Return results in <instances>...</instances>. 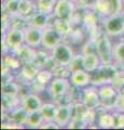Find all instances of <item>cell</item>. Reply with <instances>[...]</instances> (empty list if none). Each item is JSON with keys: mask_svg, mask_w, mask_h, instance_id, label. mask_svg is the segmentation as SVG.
<instances>
[{"mask_svg": "<svg viewBox=\"0 0 124 130\" xmlns=\"http://www.w3.org/2000/svg\"><path fill=\"white\" fill-rule=\"evenodd\" d=\"M90 38L95 40L96 52L102 61V64H113V44L103 28L97 30Z\"/></svg>", "mask_w": 124, "mask_h": 130, "instance_id": "1", "label": "cell"}, {"mask_svg": "<svg viewBox=\"0 0 124 130\" xmlns=\"http://www.w3.org/2000/svg\"><path fill=\"white\" fill-rule=\"evenodd\" d=\"M120 68L113 64H102L95 72L91 73L92 74V80L91 85L95 87H101L104 85L112 84L114 77L117 76Z\"/></svg>", "mask_w": 124, "mask_h": 130, "instance_id": "2", "label": "cell"}, {"mask_svg": "<svg viewBox=\"0 0 124 130\" xmlns=\"http://www.w3.org/2000/svg\"><path fill=\"white\" fill-rule=\"evenodd\" d=\"M99 96H101V106L105 111H115L119 100L120 91L111 84L98 87Z\"/></svg>", "mask_w": 124, "mask_h": 130, "instance_id": "3", "label": "cell"}, {"mask_svg": "<svg viewBox=\"0 0 124 130\" xmlns=\"http://www.w3.org/2000/svg\"><path fill=\"white\" fill-rule=\"evenodd\" d=\"M94 10L102 18L122 14L124 11V0H97Z\"/></svg>", "mask_w": 124, "mask_h": 130, "instance_id": "4", "label": "cell"}, {"mask_svg": "<svg viewBox=\"0 0 124 130\" xmlns=\"http://www.w3.org/2000/svg\"><path fill=\"white\" fill-rule=\"evenodd\" d=\"M71 88V83L69 78H58L54 77L53 80L47 85V93L53 99L55 103L63 99Z\"/></svg>", "mask_w": 124, "mask_h": 130, "instance_id": "5", "label": "cell"}, {"mask_svg": "<svg viewBox=\"0 0 124 130\" xmlns=\"http://www.w3.org/2000/svg\"><path fill=\"white\" fill-rule=\"evenodd\" d=\"M103 29L109 37H122L124 35V18L122 14L104 18Z\"/></svg>", "mask_w": 124, "mask_h": 130, "instance_id": "6", "label": "cell"}, {"mask_svg": "<svg viewBox=\"0 0 124 130\" xmlns=\"http://www.w3.org/2000/svg\"><path fill=\"white\" fill-rule=\"evenodd\" d=\"M50 52H51L52 58L55 60V62L59 63V64L69 65L75 56V52H73L72 47L65 41L57 44V46L52 49Z\"/></svg>", "mask_w": 124, "mask_h": 130, "instance_id": "7", "label": "cell"}, {"mask_svg": "<svg viewBox=\"0 0 124 130\" xmlns=\"http://www.w3.org/2000/svg\"><path fill=\"white\" fill-rule=\"evenodd\" d=\"M2 40L7 43L10 51L14 52L25 43V30L11 27L7 32L2 34Z\"/></svg>", "mask_w": 124, "mask_h": 130, "instance_id": "8", "label": "cell"}, {"mask_svg": "<svg viewBox=\"0 0 124 130\" xmlns=\"http://www.w3.org/2000/svg\"><path fill=\"white\" fill-rule=\"evenodd\" d=\"M64 39H65L64 35H62L57 29H55L53 26H49L43 29L41 48L51 51L52 49L55 48L57 44L63 42Z\"/></svg>", "mask_w": 124, "mask_h": 130, "instance_id": "9", "label": "cell"}, {"mask_svg": "<svg viewBox=\"0 0 124 130\" xmlns=\"http://www.w3.org/2000/svg\"><path fill=\"white\" fill-rule=\"evenodd\" d=\"M76 8H77V5L73 0H57L53 14L57 19L71 20Z\"/></svg>", "mask_w": 124, "mask_h": 130, "instance_id": "10", "label": "cell"}, {"mask_svg": "<svg viewBox=\"0 0 124 130\" xmlns=\"http://www.w3.org/2000/svg\"><path fill=\"white\" fill-rule=\"evenodd\" d=\"M82 103L89 109H96L101 106V96H99L98 87L90 85L83 88Z\"/></svg>", "mask_w": 124, "mask_h": 130, "instance_id": "11", "label": "cell"}, {"mask_svg": "<svg viewBox=\"0 0 124 130\" xmlns=\"http://www.w3.org/2000/svg\"><path fill=\"white\" fill-rule=\"evenodd\" d=\"M40 71V68L37 66L35 62L25 63L22 65L21 70H19V80H17L21 84H30L37 78V75ZM16 79V78H15Z\"/></svg>", "mask_w": 124, "mask_h": 130, "instance_id": "12", "label": "cell"}, {"mask_svg": "<svg viewBox=\"0 0 124 130\" xmlns=\"http://www.w3.org/2000/svg\"><path fill=\"white\" fill-rule=\"evenodd\" d=\"M72 118V104H57L54 121L61 128L67 127Z\"/></svg>", "mask_w": 124, "mask_h": 130, "instance_id": "13", "label": "cell"}, {"mask_svg": "<svg viewBox=\"0 0 124 130\" xmlns=\"http://www.w3.org/2000/svg\"><path fill=\"white\" fill-rule=\"evenodd\" d=\"M42 36L43 29L35 26H29L25 30V43L35 49H38L42 44Z\"/></svg>", "mask_w": 124, "mask_h": 130, "instance_id": "14", "label": "cell"}, {"mask_svg": "<svg viewBox=\"0 0 124 130\" xmlns=\"http://www.w3.org/2000/svg\"><path fill=\"white\" fill-rule=\"evenodd\" d=\"M54 19H55L54 14H46V13H43V12L37 11L29 19V24L30 26H35V27L41 28V29H44L46 27L52 26Z\"/></svg>", "mask_w": 124, "mask_h": 130, "instance_id": "15", "label": "cell"}, {"mask_svg": "<svg viewBox=\"0 0 124 130\" xmlns=\"http://www.w3.org/2000/svg\"><path fill=\"white\" fill-rule=\"evenodd\" d=\"M69 80L72 86L79 87V88H85L91 85L92 80V74L85 70H79L72 72V74L69 77Z\"/></svg>", "mask_w": 124, "mask_h": 130, "instance_id": "16", "label": "cell"}, {"mask_svg": "<svg viewBox=\"0 0 124 130\" xmlns=\"http://www.w3.org/2000/svg\"><path fill=\"white\" fill-rule=\"evenodd\" d=\"M3 114L7 115V120H10L12 123L17 124L19 126H26L27 119H28V116H29V113L26 111L23 105H19L18 107L14 108L13 111H11L9 113L3 112Z\"/></svg>", "mask_w": 124, "mask_h": 130, "instance_id": "17", "label": "cell"}, {"mask_svg": "<svg viewBox=\"0 0 124 130\" xmlns=\"http://www.w3.org/2000/svg\"><path fill=\"white\" fill-rule=\"evenodd\" d=\"M42 100L37 93L31 92L29 94H27L26 96H24L22 99V105L28 113H34L40 111V108L42 106Z\"/></svg>", "mask_w": 124, "mask_h": 130, "instance_id": "18", "label": "cell"}, {"mask_svg": "<svg viewBox=\"0 0 124 130\" xmlns=\"http://www.w3.org/2000/svg\"><path fill=\"white\" fill-rule=\"evenodd\" d=\"M36 51H37V49H35L33 47L28 46V44L24 43L22 47H19L17 50L14 51V53L18 56V59L21 60V62L23 64H25V63L34 62Z\"/></svg>", "mask_w": 124, "mask_h": 130, "instance_id": "19", "label": "cell"}, {"mask_svg": "<svg viewBox=\"0 0 124 130\" xmlns=\"http://www.w3.org/2000/svg\"><path fill=\"white\" fill-rule=\"evenodd\" d=\"M55 29H57L62 35H64V37H67L71 34V31L73 29V24L70 20H65V19H57L55 18L53 24H52Z\"/></svg>", "mask_w": 124, "mask_h": 130, "instance_id": "20", "label": "cell"}, {"mask_svg": "<svg viewBox=\"0 0 124 130\" xmlns=\"http://www.w3.org/2000/svg\"><path fill=\"white\" fill-rule=\"evenodd\" d=\"M38 11L37 5L35 0H21L19 3V12L18 14L29 20L36 12Z\"/></svg>", "mask_w": 124, "mask_h": 130, "instance_id": "21", "label": "cell"}, {"mask_svg": "<svg viewBox=\"0 0 124 130\" xmlns=\"http://www.w3.org/2000/svg\"><path fill=\"white\" fill-rule=\"evenodd\" d=\"M22 105V98L19 95L2 94V112L9 113Z\"/></svg>", "mask_w": 124, "mask_h": 130, "instance_id": "22", "label": "cell"}, {"mask_svg": "<svg viewBox=\"0 0 124 130\" xmlns=\"http://www.w3.org/2000/svg\"><path fill=\"white\" fill-rule=\"evenodd\" d=\"M2 65H5L8 68H10L11 71H19L22 67L23 63L21 62V60L18 59V56L14 53V52H9L7 54H3L2 59Z\"/></svg>", "mask_w": 124, "mask_h": 130, "instance_id": "23", "label": "cell"}, {"mask_svg": "<svg viewBox=\"0 0 124 130\" xmlns=\"http://www.w3.org/2000/svg\"><path fill=\"white\" fill-rule=\"evenodd\" d=\"M57 111V104L55 102H45L40 108V113L42 114L44 121H54L55 115Z\"/></svg>", "mask_w": 124, "mask_h": 130, "instance_id": "24", "label": "cell"}, {"mask_svg": "<svg viewBox=\"0 0 124 130\" xmlns=\"http://www.w3.org/2000/svg\"><path fill=\"white\" fill-rule=\"evenodd\" d=\"M102 65V61L97 53L84 54V70L89 73L95 72Z\"/></svg>", "mask_w": 124, "mask_h": 130, "instance_id": "25", "label": "cell"}, {"mask_svg": "<svg viewBox=\"0 0 124 130\" xmlns=\"http://www.w3.org/2000/svg\"><path fill=\"white\" fill-rule=\"evenodd\" d=\"M97 125L101 128H114V115L110 111H103L97 118Z\"/></svg>", "mask_w": 124, "mask_h": 130, "instance_id": "26", "label": "cell"}, {"mask_svg": "<svg viewBox=\"0 0 124 130\" xmlns=\"http://www.w3.org/2000/svg\"><path fill=\"white\" fill-rule=\"evenodd\" d=\"M113 63L120 70L124 68V42L122 41L113 44Z\"/></svg>", "mask_w": 124, "mask_h": 130, "instance_id": "27", "label": "cell"}, {"mask_svg": "<svg viewBox=\"0 0 124 130\" xmlns=\"http://www.w3.org/2000/svg\"><path fill=\"white\" fill-rule=\"evenodd\" d=\"M22 85L16 79L11 80L9 83L2 84V94L6 95H19Z\"/></svg>", "mask_w": 124, "mask_h": 130, "instance_id": "28", "label": "cell"}, {"mask_svg": "<svg viewBox=\"0 0 124 130\" xmlns=\"http://www.w3.org/2000/svg\"><path fill=\"white\" fill-rule=\"evenodd\" d=\"M19 3H21V0H5L2 5L3 13H7L11 16L18 14Z\"/></svg>", "mask_w": 124, "mask_h": 130, "instance_id": "29", "label": "cell"}, {"mask_svg": "<svg viewBox=\"0 0 124 130\" xmlns=\"http://www.w3.org/2000/svg\"><path fill=\"white\" fill-rule=\"evenodd\" d=\"M54 77H58V78H69L72 74L70 66L68 64H59L56 63L54 68L52 70Z\"/></svg>", "mask_w": 124, "mask_h": 130, "instance_id": "30", "label": "cell"}, {"mask_svg": "<svg viewBox=\"0 0 124 130\" xmlns=\"http://www.w3.org/2000/svg\"><path fill=\"white\" fill-rule=\"evenodd\" d=\"M35 1L37 5L38 11L46 14H53L57 0H35Z\"/></svg>", "mask_w": 124, "mask_h": 130, "instance_id": "31", "label": "cell"}, {"mask_svg": "<svg viewBox=\"0 0 124 130\" xmlns=\"http://www.w3.org/2000/svg\"><path fill=\"white\" fill-rule=\"evenodd\" d=\"M43 123H44V118H43L40 111H38V112L29 113L26 126H28L29 128H40Z\"/></svg>", "mask_w": 124, "mask_h": 130, "instance_id": "32", "label": "cell"}, {"mask_svg": "<svg viewBox=\"0 0 124 130\" xmlns=\"http://www.w3.org/2000/svg\"><path fill=\"white\" fill-rule=\"evenodd\" d=\"M53 78H54V75H53V73H52V71L45 70V68H42V70L39 71L36 80L39 81L40 84L47 86V85H49L51 81L53 80Z\"/></svg>", "mask_w": 124, "mask_h": 130, "instance_id": "33", "label": "cell"}, {"mask_svg": "<svg viewBox=\"0 0 124 130\" xmlns=\"http://www.w3.org/2000/svg\"><path fill=\"white\" fill-rule=\"evenodd\" d=\"M69 66L72 72L79 71V70H84V54L82 52L78 54H75L72 61L69 64Z\"/></svg>", "mask_w": 124, "mask_h": 130, "instance_id": "34", "label": "cell"}, {"mask_svg": "<svg viewBox=\"0 0 124 130\" xmlns=\"http://www.w3.org/2000/svg\"><path fill=\"white\" fill-rule=\"evenodd\" d=\"M112 86H114L118 90L121 92L124 89V70H120L118 72L117 76L114 77V79L112 81Z\"/></svg>", "mask_w": 124, "mask_h": 130, "instance_id": "35", "label": "cell"}, {"mask_svg": "<svg viewBox=\"0 0 124 130\" xmlns=\"http://www.w3.org/2000/svg\"><path fill=\"white\" fill-rule=\"evenodd\" d=\"M113 115H114V128L123 129L124 128V112L115 109L113 112Z\"/></svg>", "mask_w": 124, "mask_h": 130, "instance_id": "36", "label": "cell"}, {"mask_svg": "<svg viewBox=\"0 0 124 130\" xmlns=\"http://www.w3.org/2000/svg\"><path fill=\"white\" fill-rule=\"evenodd\" d=\"M77 6L86 8V9H94L97 0H73Z\"/></svg>", "mask_w": 124, "mask_h": 130, "instance_id": "37", "label": "cell"}, {"mask_svg": "<svg viewBox=\"0 0 124 130\" xmlns=\"http://www.w3.org/2000/svg\"><path fill=\"white\" fill-rule=\"evenodd\" d=\"M40 128H41V129H49V128L50 129H58L61 127H59V126L55 123V121H44Z\"/></svg>", "mask_w": 124, "mask_h": 130, "instance_id": "38", "label": "cell"}, {"mask_svg": "<svg viewBox=\"0 0 124 130\" xmlns=\"http://www.w3.org/2000/svg\"><path fill=\"white\" fill-rule=\"evenodd\" d=\"M117 111H121L124 112V93L120 92V95H119V100H118V103H117Z\"/></svg>", "mask_w": 124, "mask_h": 130, "instance_id": "39", "label": "cell"}, {"mask_svg": "<svg viewBox=\"0 0 124 130\" xmlns=\"http://www.w3.org/2000/svg\"><path fill=\"white\" fill-rule=\"evenodd\" d=\"M122 15H123V18H124V11L122 12Z\"/></svg>", "mask_w": 124, "mask_h": 130, "instance_id": "40", "label": "cell"}]
</instances>
